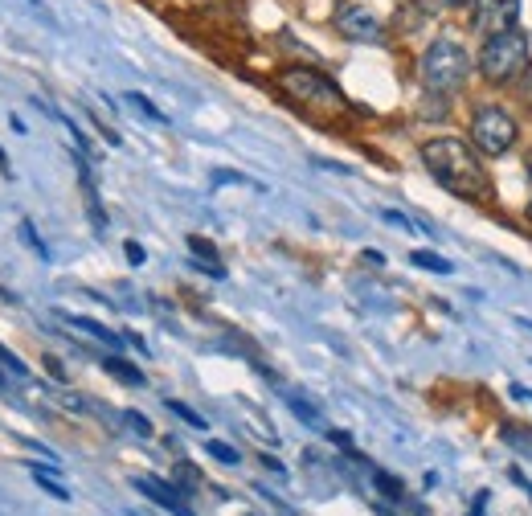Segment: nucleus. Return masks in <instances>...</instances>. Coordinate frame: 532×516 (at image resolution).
Instances as JSON below:
<instances>
[{
	"label": "nucleus",
	"instance_id": "1",
	"mask_svg": "<svg viewBox=\"0 0 532 516\" xmlns=\"http://www.w3.org/2000/svg\"><path fill=\"white\" fill-rule=\"evenodd\" d=\"M422 164L426 172L442 185L451 189L455 197L463 201H479L487 193V177H483V164L475 160V152L455 140V136H438V140H426L422 144Z\"/></svg>",
	"mask_w": 532,
	"mask_h": 516
},
{
	"label": "nucleus",
	"instance_id": "2",
	"mask_svg": "<svg viewBox=\"0 0 532 516\" xmlns=\"http://www.w3.org/2000/svg\"><path fill=\"white\" fill-rule=\"evenodd\" d=\"M418 74H422V86H426L430 95H451V91H459V86L467 82L471 58H467V50L459 46V41L438 37V41H430V46H426V54L418 62Z\"/></svg>",
	"mask_w": 532,
	"mask_h": 516
},
{
	"label": "nucleus",
	"instance_id": "3",
	"mask_svg": "<svg viewBox=\"0 0 532 516\" xmlns=\"http://www.w3.org/2000/svg\"><path fill=\"white\" fill-rule=\"evenodd\" d=\"M475 70L487 78V82H516L524 70H528V37L520 29H504V33H487L483 50H479V62Z\"/></svg>",
	"mask_w": 532,
	"mask_h": 516
},
{
	"label": "nucleus",
	"instance_id": "4",
	"mask_svg": "<svg viewBox=\"0 0 532 516\" xmlns=\"http://www.w3.org/2000/svg\"><path fill=\"white\" fill-rule=\"evenodd\" d=\"M275 82L283 86V95L295 99L299 107H312V111H344L348 107L344 91L328 74H320L316 66H287Z\"/></svg>",
	"mask_w": 532,
	"mask_h": 516
},
{
	"label": "nucleus",
	"instance_id": "5",
	"mask_svg": "<svg viewBox=\"0 0 532 516\" xmlns=\"http://www.w3.org/2000/svg\"><path fill=\"white\" fill-rule=\"evenodd\" d=\"M471 140L483 156H504L516 144V119L500 107H479L471 115Z\"/></svg>",
	"mask_w": 532,
	"mask_h": 516
},
{
	"label": "nucleus",
	"instance_id": "6",
	"mask_svg": "<svg viewBox=\"0 0 532 516\" xmlns=\"http://www.w3.org/2000/svg\"><path fill=\"white\" fill-rule=\"evenodd\" d=\"M332 25H336L340 37H348V41H365V46H377V41L385 37L381 21H377L365 5H352V0L332 13Z\"/></svg>",
	"mask_w": 532,
	"mask_h": 516
},
{
	"label": "nucleus",
	"instance_id": "7",
	"mask_svg": "<svg viewBox=\"0 0 532 516\" xmlns=\"http://www.w3.org/2000/svg\"><path fill=\"white\" fill-rule=\"evenodd\" d=\"M520 0H471V25L479 33H504L516 29Z\"/></svg>",
	"mask_w": 532,
	"mask_h": 516
},
{
	"label": "nucleus",
	"instance_id": "8",
	"mask_svg": "<svg viewBox=\"0 0 532 516\" xmlns=\"http://www.w3.org/2000/svg\"><path fill=\"white\" fill-rule=\"evenodd\" d=\"M136 488H140L148 500H156L160 508H168L172 516H193L185 492L176 488V484H164V480H156V476H136Z\"/></svg>",
	"mask_w": 532,
	"mask_h": 516
},
{
	"label": "nucleus",
	"instance_id": "9",
	"mask_svg": "<svg viewBox=\"0 0 532 516\" xmlns=\"http://www.w3.org/2000/svg\"><path fill=\"white\" fill-rule=\"evenodd\" d=\"M189 250L197 254V271H209L213 279H226V267H221V254H217V246L209 242V238H201V234H189Z\"/></svg>",
	"mask_w": 532,
	"mask_h": 516
},
{
	"label": "nucleus",
	"instance_id": "10",
	"mask_svg": "<svg viewBox=\"0 0 532 516\" xmlns=\"http://www.w3.org/2000/svg\"><path fill=\"white\" fill-rule=\"evenodd\" d=\"M58 320L74 324L78 332H86V336H91V340L107 344V349H123V336H119V332H111V328H107V324H99V320H86V316H70V312H58Z\"/></svg>",
	"mask_w": 532,
	"mask_h": 516
},
{
	"label": "nucleus",
	"instance_id": "11",
	"mask_svg": "<svg viewBox=\"0 0 532 516\" xmlns=\"http://www.w3.org/2000/svg\"><path fill=\"white\" fill-rule=\"evenodd\" d=\"M103 369H107L115 381H123V385H136V390H140V385H148L144 369H136L131 361H123L119 353H107V357H103Z\"/></svg>",
	"mask_w": 532,
	"mask_h": 516
},
{
	"label": "nucleus",
	"instance_id": "12",
	"mask_svg": "<svg viewBox=\"0 0 532 516\" xmlns=\"http://www.w3.org/2000/svg\"><path fill=\"white\" fill-rule=\"evenodd\" d=\"M410 263L422 267V271H434V275H451V271H455V263H447V258L434 254V250H414Z\"/></svg>",
	"mask_w": 532,
	"mask_h": 516
},
{
	"label": "nucleus",
	"instance_id": "13",
	"mask_svg": "<svg viewBox=\"0 0 532 516\" xmlns=\"http://www.w3.org/2000/svg\"><path fill=\"white\" fill-rule=\"evenodd\" d=\"M287 406L295 410V418H299V422H307L312 430H324V418H320V410H316V406H307L299 394H287Z\"/></svg>",
	"mask_w": 532,
	"mask_h": 516
},
{
	"label": "nucleus",
	"instance_id": "14",
	"mask_svg": "<svg viewBox=\"0 0 532 516\" xmlns=\"http://www.w3.org/2000/svg\"><path fill=\"white\" fill-rule=\"evenodd\" d=\"M373 484H377L389 500H406V484L397 480V476H389V471H381V467H373Z\"/></svg>",
	"mask_w": 532,
	"mask_h": 516
},
{
	"label": "nucleus",
	"instance_id": "15",
	"mask_svg": "<svg viewBox=\"0 0 532 516\" xmlns=\"http://www.w3.org/2000/svg\"><path fill=\"white\" fill-rule=\"evenodd\" d=\"M17 234H21V242H25V246H29V250H33L37 258H41V263H50V246L37 238V230H33V222H29V218H25L21 226H17Z\"/></svg>",
	"mask_w": 532,
	"mask_h": 516
},
{
	"label": "nucleus",
	"instance_id": "16",
	"mask_svg": "<svg viewBox=\"0 0 532 516\" xmlns=\"http://www.w3.org/2000/svg\"><path fill=\"white\" fill-rule=\"evenodd\" d=\"M123 99H127V103H131V107H136V111H140V115H148V119H152V123H168V115H164V111H160V107H156V103H152V99H144V95H140V91H131V95H123Z\"/></svg>",
	"mask_w": 532,
	"mask_h": 516
},
{
	"label": "nucleus",
	"instance_id": "17",
	"mask_svg": "<svg viewBox=\"0 0 532 516\" xmlns=\"http://www.w3.org/2000/svg\"><path fill=\"white\" fill-rule=\"evenodd\" d=\"M29 471H33V480L41 484V488H46V496H54V500H70V492L58 484V480H50L46 476V467H37V463H29Z\"/></svg>",
	"mask_w": 532,
	"mask_h": 516
},
{
	"label": "nucleus",
	"instance_id": "18",
	"mask_svg": "<svg viewBox=\"0 0 532 516\" xmlns=\"http://www.w3.org/2000/svg\"><path fill=\"white\" fill-rule=\"evenodd\" d=\"M164 406H168V410H172L176 418H181V422H189L193 430H205V426H209V422H205V418H201V414H197L193 406H185V402H176V398H168Z\"/></svg>",
	"mask_w": 532,
	"mask_h": 516
},
{
	"label": "nucleus",
	"instance_id": "19",
	"mask_svg": "<svg viewBox=\"0 0 532 516\" xmlns=\"http://www.w3.org/2000/svg\"><path fill=\"white\" fill-rule=\"evenodd\" d=\"M205 451H209L217 463H226V467H238V463H242V455H238L230 443H217V439H209V443H205Z\"/></svg>",
	"mask_w": 532,
	"mask_h": 516
},
{
	"label": "nucleus",
	"instance_id": "20",
	"mask_svg": "<svg viewBox=\"0 0 532 516\" xmlns=\"http://www.w3.org/2000/svg\"><path fill=\"white\" fill-rule=\"evenodd\" d=\"M0 365H5L13 377H21V381H29V369H25V361L13 353V349H5V344H0Z\"/></svg>",
	"mask_w": 532,
	"mask_h": 516
},
{
	"label": "nucleus",
	"instance_id": "21",
	"mask_svg": "<svg viewBox=\"0 0 532 516\" xmlns=\"http://www.w3.org/2000/svg\"><path fill=\"white\" fill-rule=\"evenodd\" d=\"M123 422H127L131 430H136L140 439H148V435H152V422H148V418H144L140 410H123Z\"/></svg>",
	"mask_w": 532,
	"mask_h": 516
},
{
	"label": "nucleus",
	"instance_id": "22",
	"mask_svg": "<svg viewBox=\"0 0 532 516\" xmlns=\"http://www.w3.org/2000/svg\"><path fill=\"white\" fill-rule=\"evenodd\" d=\"M123 254H127V263H131V267H144V263H148V254H144V246H140V242H127V246H123Z\"/></svg>",
	"mask_w": 532,
	"mask_h": 516
},
{
	"label": "nucleus",
	"instance_id": "23",
	"mask_svg": "<svg viewBox=\"0 0 532 516\" xmlns=\"http://www.w3.org/2000/svg\"><path fill=\"white\" fill-rule=\"evenodd\" d=\"M381 218H385L389 226H402V230H410V218H406V213H397V209H385Z\"/></svg>",
	"mask_w": 532,
	"mask_h": 516
},
{
	"label": "nucleus",
	"instance_id": "24",
	"mask_svg": "<svg viewBox=\"0 0 532 516\" xmlns=\"http://www.w3.org/2000/svg\"><path fill=\"white\" fill-rule=\"evenodd\" d=\"M508 476H512V480H516V484H520V488H524V492L532 496V480L524 476V471H520V467H508Z\"/></svg>",
	"mask_w": 532,
	"mask_h": 516
},
{
	"label": "nucleus",
	"instance_id": "25",
	"mask_svg": "<svg viewBox=\"0 0 532 516\" xmlns=\"http://www.w3.org/2000/svg\"><path fill=\"white\" fill-rule=\"evenodd\" d=\"M361 258H365V263H369V267H385V254H381V250H365Z\"/></svg>",
	"mask_w": 532,
	"mask_h": 516
},
{
	"label": "nucleus",
	"instance_id": "26",
	"mask_svg": "<svg viewBox=\"0 0 532 516\" xmlns=\"http://www.w3.org/2000/svg\"><path fill=\"white\" fill-rule=\"evenodd\" d=\"M483 508H487V492H479V496H475V504H471V512H467V516H483Z\"/></svg>",
	"mask_w": 532,
	"mask_h": 516
},
{
	"label": "nucleus",
	"instance_id": "27",
	"mask_svg": "<svg viewBox=\"0 0 532 516\" xmlns=\"http://www.w3.org/2000/svg\"><path fill=\"white\" fill-rule=\"evenodd\" d=\"M46 365H50V373H54V377H58V381H66V369H62V365H58V357H46Z\"/></svg>",
	"mask_w": 532,
	"mask_h": 516
},
{
	"label": "nucleus",
	"instance_id": "28",
	"mask_svg": "<svg viewBox=\"0 0 532 516\" xmlns=\"http://www.w3.org/2000/svg\"><path fill=\"white\" fill-rule=\"evenodd\" d=\"M262 459V467H271V471H279V476H283V463L279 459H271V455H258Z\"/></svg>",
	"mask_w": 532,
	"mask_h": 516
},
{
	"label": "nucleus",
	"instance_id": "29",
	"mask_svg": "<svg viewBox=\"0 0 532 516\" xmlns=\"http://www.w3.org/2000/svg\"><path fill=\"white\" fill-rule=\"evenodd\" d=\"M524 74H528V82H524V99L532 103V70H524Z\"/></svg>",
	"mask_w": 532,
	"mask_h": 516
},
{
	"label": "nucleus",
	"instance_id": "30",
	"mask_svg": "<svg viewBox=\"0 0 532 516\" xmlns=\"http://www.w3.org/2000/svg\"><path fill=\"white\" fill-rule=\"evenodd\" d=\"M0 390H5V394L13 390V385H9V377H5V373H0ZM9 398H13V394H9Z\"/></svg>",
	"mask_w": 532,
	"mask_h": 516
},
{
	"label": "nucleus",
	"instance_id": "31",
	"mask_svg": "<svg viewBox=\"0 0 532 516\" xmlns=\"http://www.w3.org/2000/svg\"><path fill=\"white\" fill-rule=\"evenodd\" d=\"M0 172H9V156H5V148H0Z\"/></svg>",
	"mask_w": 532,
	"mask_h": 516
},
{
	"label": "nucleus",
	"instance_id": "32",
	"mask_svg": "<svg viewBox=\"0 0 532 516\" xmlns=\"http://www.w3.org/2000/svg\"><path fill=\"white\" fill-rule=\"evenodd\" d=\"M447 5H451V9H463V5H471V0H447Z\"/></svg>",
	"mask_w": 532,
	"mask_h": 516
},
{
	"label": "nucleus",
	"instance_id": "33",
	"mask_svg": "<svg viewBox=\"0 0 532 516\" xmlns=\"http://www.w3.org/2000/svg\"><path fill=\"white\" fill-rule=\"evenodd\" d=\"M528 218H532V201H528Z\"/></svg>",
	"mask_w": 532,
	"mask_h": 516
},
{
	"label": "nucleus",
	"instance_id": "34",
	"mask_svg": "<svg viewBox=\"0 0 532 516\" xmlns=\"http://www.w3.org/2000/svg\"><path fill=\"white\" fill-rule=\"evenodd\" d=\"M520 324H524V328H532V324H528V320H520Z\"/></svg>",
	"mask_w": 532,
	"mask_h": 516
},
{
	"label": "nucleus",
	"instance_id": "35",
	"mask_svg": "<svg viewBox=\"0 0 532 516\" xmlns=\"http://www.w3.org/2000/svg\"><path fill=\"white\" fill-rule=\"evenodd\" d=\"M148 5H156V0H148Z\"/></svg>",
	"mask_w": 532,
	"mask_h": 516
}]
</instances>
